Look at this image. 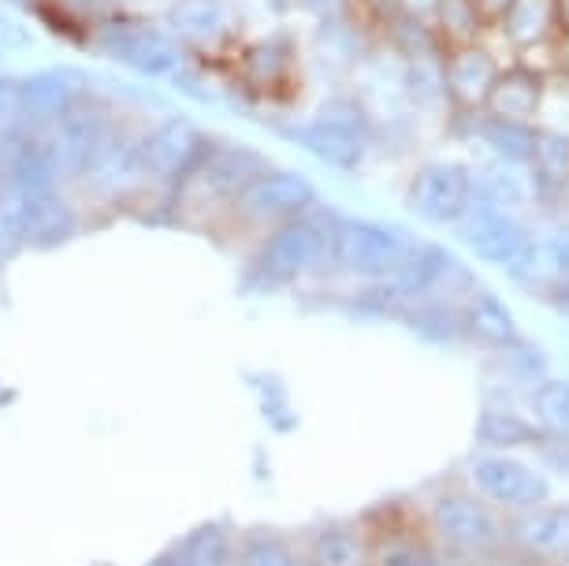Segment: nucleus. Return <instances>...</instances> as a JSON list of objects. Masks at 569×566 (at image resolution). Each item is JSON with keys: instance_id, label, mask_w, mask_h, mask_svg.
I'll use <instances>...</instances> for the list:
<instances>
[{"instance_id": "4", "label": "nucleus", "mask_w": 569, "mask_h": 566, "mask_svg": "<svg viewBox=\"0 0 569 566\" xmlns=\"http://www.w3.org/2000/svg\"><path fill=\"white\" fill-rule=\"evenodd\" d=\"M86 49L142 82H171L190 63V57L157 19L134 12H112L101 23H93Z\"/></svg>"}, {"instance_id": "38", "label": "nucleus", "mask_w": 569, "mask_h": 566, "mask_svg": "<svg viewBox=\"0 0 569 566\" xmlns=\"http://www.w3.org/2000/svg\"><path fill=\"white\" fill-rule=\"evenodd\" d=\"M551 82L569 87V34H555L551 41Z\"/></svg>"}, {"instance_id": "39", "label": "nucleus", "mask_w": 569, "mask_h": 566, "mask_svg": "<svg viewBox=\"0 0 569 566\" xmlns=\"http://www.w3.org/2000/svg\"><path fill=\"white\" fill-rule=\"evenodd\" d=\"M399 16H413V19H432L439 0H391Z\"/></svg>"}, {"instance_id": "43", "label": "nucleus", "mask_w": 569, "mask_h": 566, "mask_svg": "<svg viewBox=\"0 0 569 566\" xmlns=\"http://www.w3.org/2000/svg\"><path fill=\"white\" fill-rule=\"evenodd\" d=\"M295 566H309V563H306V559H298V563H295Z\"/></svg>"}, {"instance_id": "33", "label": "nucleus", "mask_w": 569, "mask_h": 566, "mask_svg": "<svg viewBox=\"0 0 569 566\" xmlns=\"http://www.w3.org/2000/svg\"><path fill=\"white\" fill-rule=\"evenodd\" d=\"M27 131V112L19 101V75L0 71V146Z\"/></svg>"}, {"instance_id": "20", "label": "nucleus", "mask_w": 569, "mask_h": 566, "mask_svg": "<svg viewBox=\"0 0 569 566\" xmlns=\"http://www.w3.org/2000/svg\"><path fill=\"white\" fill-rule=\"evenodd\" d=\"M19 195V190H16ZM23 198V235L27 250H52L63 247L79 231V212H74L68 190H49V195H19Z\"/></svg>"}, {"instance_id": "30", "label": "nucleus", "mask_w": 569, "mask_h": 566, "mask_svg": "<svg viewBox=\"0 0 569 566\" xmlns=\"http://www.w3.org/2000/svg\"><path fill=\"white\" fill-rule=\"evenodd\" d=\"M529 418L551 440H569V380L547 377L529 388Z\"/></svg>"}, {"instance_id": "28", "label": "nucleus", "mask_w": 569, "mask_h": 566, "mask_svg": "<svg viewBox=\"0 0 569 566\" xmlns=\"http://www.w3.org/2000/svg\"><path fill=\"white\" fill-rule=\"evenodd\" d=\"M432 30L443 49H458V46H477V41L488 38V19L480 16L477 0H439L432 12Z\"/></svg>"}, {"instance_id": "1", "label": "nucleus", "mask_w": 569, "mask_h": 566, "mask_svg": "<svg viewBox=\"0 0 569 566\" xmlns=\"http://www.w3.org/2000/svg\"><path fill=\"white\" fill-rule=\"evenodd\" d=\"M272 127L283 142L298 146L302 153H309L325 168L342 176L361 172L369 165V153L376 149V116L353 93L325 98L309 116L279 120Z\"/></svg>"}, {"instance_id": "2", "label": "nucleus", "mask_w": 569, "mask_h": 566, "mask_svg": "<svg viewBox=\"0 0 569 566\" xmlns=\"http://www.w3.org/2000/svg\"><path fill=\"white\" fill-rule=\"evenodd\" d=\"M268 165L272 160L257 146L231 142V138H223V142L212 138L206 157L194 165V172L182 179L168 206L179 220H217L220 212H231L246 183Z\"/></svg>"}, {"instance_id": "14", "label": "nucleus", "mask_w": 569, "mask_h": 566, "mask_svg": "<svg viewBox=\"0 0 569 566\" xmlns=\"http://www.w3.org/2000/svg\"><path fill=\"white\" fill-rule=\"evenodd\" d=\"M450 231L458 235V242L477 261L496 265V269H507V265L532 242L536 228L529 224L525 212H507V209H491V206L472 201L469 212Z\"/></svg>"}, {"instance_id": "23", "label": "nucleus", "mask_w": 569, "mask_h": 566, "mask_svg": "<svg viewBox=\"0 0 569 566\" xmlns=\"http://www.w3.org/2000/svg\"><path fill=\"white\" fill-rule=\"evenodd\" d=\"M477 447L480 451H536V444L543 440V433L536 429L532 418H525L518 410H507V407H485L477 414Z\"/></svg>"}, {"instance_id": "11", "label": "nucleus", "mask_w": 569, "mask_h": 566, "mask_svg": "<svg viewBox=\"0 0 569 566\" xmlns=\"http://www.w3.org/2000/svg\"><path fill=\"white\" fill-rule=\"evenodd\" d=\"M402 201L410 217L432 228H455L472 206V165L469 160H425L406 179Z\"/></svg>"}, {"instance_id": "42", "label": "nucleus", "mask_w": 569, "mask_h": 566, "mask_svg": "<svg viewBox=\"0 0 569 566\" xmlns=\"http://www.w3.org/2000/svg\"><path fill=\"white\" fill-rule=\"evenodd\" d=\"M109 4H112V12H131V8L146 4V0H109Z\"/></svg>"}, {"instance_id": "21", "label": "nucleus", "mask_w": 569, "mask_h": 566, "mask_svg": "<svg viewBox=\"0 0 569 566\" xmlns=\"http://www.w3.org/2000/svg\"><path fill=\"white\" fill-rule=\"evenodd\" d=\"M499 46L510 49V60H518L521 52H529L536 46H547L558 27H555V12L551 0H510V8L502 12V19L488 30Z\"/></svg>"}, {"instance_id": "19", "label": "nucleus", "mask_w": 569, "mask_h": 566, "mask_svg": "<svg viewBox=\"0 0 569 566\" xmlns=\"http://www.w3.org/2000/svg\"><path fill=\"white\" fill-rule=\"evenodd\" d=\"M547 93H551V82H547L543 75H536L532 68H525V63L510 60L507 68L499 71L496 87H491V93H488L485 112L536 123L543 112V105H547Z\"/></svg>"}, {"instance_id": "37", "label": "nucleus", "mask_w": 569, "mask_h": 566, "mask_svg": "<svg viewBox=\"0 0 569 566\" xmlns=\"http://www.w3.org/2000/svg\"><path fill=\"white\" fill-rule=\"evenodd\" d=\"M536 451H540L543 466L551 469V474L569 477V440H551V436H543V440L536 444Z\"/></svg>"}, {"instance_id": "31", "label": "nucleus", "mask_w": 569, "mask_h": 566, "mask_svg": "<svg viewBox=\"0 0 569 566\" xmlns=\"http://www.w3.org/2000/svg\"><path fill=\"white\" fill-rule=\"evenodd\" d=\"M529 168H536V172L547 176V179H555V183L569 187V131L540 123V138H536V160Z\"/></svg>"}, {"instance_id": "9", "label": "nucleus", "mask_w": 569, "mask_h": 566, "mask_svg": "<svg viewBox=\"0 0 569 566\" xmlns=\"http://www.w3.org/2000/svg\"><path fill=\"white\" fill-rule=\"evenodd\" d=\"M157 23L190 60L231 57L242 41V16L231 0H168Z\"/></svg>"}, {"instance_id": "36", "label": "nucleus", "mask_w": 569, "mask_h": 566, "mask_svg": "<svg viewBox=\"0 0 569 566\" xmlns=\"http://www.w3.org/2000/svg\"><path fill=\"white\" fill-rule=\"evenodd\" d=\"M287 16H306V19H328V16H339L350 8V0H283Z\"/></svg>"}, {"instance_id": "13", "label": "nucleus", "mask_w": 569, "mask_h": 566, "mask_svg": "<svg viewBox=\"0 0 569 566\" xmlns=\"http://www.w3.org/2000/svg\"><path fill=\"white\" fill-rule=\"evenodd\" d=\"M469 488L496 510H532L551 499V477L521 455L480 451L469 463Z\"/></svg>"}, {"instance_id": "7", "label": "nucleus", "mask_w": 569, "mask_h": 566, "mask_svg": "<svg viewBox=\"0 0 569 566\" xmlns=\"http://www.w3.org/2000/svg\"><path fill=\"white\" fill-rule=\"evenodd\" d=\"M428 533L461 563H488L507 552V518L472 488H443L428 507Z\"/></svg>"}, {"instance_id": "35", "label": "nucleus", "mask_w": 569, "mask_h": 566, "mask_svg": "<svg viewBox=\"0 0 569 566\" xmlns=\"http://www.w3.org/2000/svg\"><path fill=\"white\" fill-rule=\"evenodd\" d=\"M0 49H4L8 57H12V52L34 49V30H30L19 16H12V8H0Z\"/></svg>"}, {"instance_id": "26", "label": "nucleus", "mask_w": 569, "mask_h": 566, "mask_svg": "<svg viewBox=\"0 0 569 566\" xmlns=\"http://www.w3.org/2000/svg\"><path fill=\"white\" fill-rule=\"evenodd\" d=\"M461 559L447 555L432 537L413 529L388 533L372 544V566H458Z\"/></svg>"}, {"instance_id": "6", "label": "nucleus", "mask_w": 569, "mask_h": 566, "mask_svg": "<svg viewBox=\"0 0 569 566\" xmlns=\"http://www.w3.org/2000/svg\"><path fill=\"white\" fill-rule=\"evenodd\" d=\"M417 235L402 224L372 217H339L331 220V258L328 269L358 284H383L410 258Z\"/></svg>"}, {"instance_id": "10", "label": "nucleus", "mask_w": 569, "mask_h": 566, "mask_svg": "<svg viewBox=\"0 0 569 566\" xmlns=\"http://www.w3.org/2000/svg\"><path fill=\"white\" fill-rule=\"evenodd\" d=\"M320 209V187L298 168H283V165H268L261 168L239 201L231 206V217L242 220L246 228H276V224H287L295 217H306V212Z\"/></svg>"}, {"instance_id": "24", "label": "nucleus", "mask_w": 569, "mask_h": 566, "mask_svg": "<svg viewBox=\"0 0 569 566\" xmlns=\"http://www.w3.org/2000/svg\"><path fill=\"white\" fill-rule=\"evenodd\" d=\"M309 566H372V544L353 522H325L309 540Z\"/></svg>"}, {"instance_id": "27", "label": "nucleus", "mask_w": 569, "mask_h": 566, "mask_svg": "<svg viewBox=\"0 0 569 566\" xmlns=\"http://www.w3.org/2000/svg\"><path fill=\"white\" fill-rule=\"evenodd\" d=\"M399 320H406L410 332L421 336L425 344H439V347L466 344V339H461L458 302H450V298H421V302H410L402 309Z\"/></svg>"}, {"instance_id": "3", "label": "nucleus", "mask_w": 569, "mask_h": 566, "mask_svg": "<svg viewBox=\"0 0 569 566\" xmlns=\"http://www.w3.org/2000/svg\"><path fill=\"white\" fill-rule=\"evenodd\" d=\"M331 220L336 212L313 209L306 217H295L287 224H276L261 235L253 247L250 272L257 287L264 291H279V287L306 284L309 276L328 272L331 258Z\"/></svg>"}, {"instance_id": "18", "label": "nucleus", "mask_w": 569, "mask_h": 566, "mask_svg": "<svg viewBox=\"0 0 569 566\" xmlns=\"http://www.w3.org/2000/svg\"><path fill=\"white\" fill-rule=\"evenodd\" d=\"M458 314H461V339L491 350V355L521 336L510 306L502 302L496 291H488V287H480V284L458 302Z\"/></svg>"}, {"instance_id": "12", "label": "nucleus", "mask_w": 569, "mask_h": 566, "mask_svg": "<svg viewBox=\"0 0 569 566\" xmlns=\"http://www.w3.org/2000/svg\"><path fill=\"white\" fill-rule=\"evenodd\" d=\"M298 60L302 49L291 30H268L234 46L231 71L250 101H279L298 82Z\"/></svg>"}, {"instance_id": "34", "label": "nucleus", "mask_w": 569, "mask_h": 566, "mask_svg": "<svg viewBox=\"0 0 569 566\" xmlns=\"http://www.w3.org/2000/svg\"><path fill=\"white\" fill-rule=\"evenodd\" d=\"M298 555L291 552V544L279 537H253L250 544L239 548V563L234 566H295Z\"/></svg>"}, {"instance_id": "25", "label": "nucleus", "mask_w": 569, "mask_h": 566, "mask_svg": "<svg viewBox=\"0 0 569 566\" xmlns=\"http://www.w3.org/2000/svg\"><path fill=\"white\" fill-rule=\"evenodd\" d=\"M472 201L507 212H525L529 206V183H525L521 168L499 165V160H485L472 165Z\"/></svg>"}, {"instance_id": "5", "label": "nucleus", "mask_w": 569, "mask_h": 566, "mask_svg": "<svg viewBox=\"0 0 569 566\" xmlns=\"http://www.w3.org/2000/svg\"><path fill=\"white\" fill-rule=\"evenodd\" d=\"M127 120L123 105L109 98L101 87H93L90 93L74 98L68 109L57 116V123L49 127V138L57 146L63 179L74 187H82L86 179L98 172V165L109 153L116 131Z\"/></svg>"}, {"instance_id": "8", "label": "nucleus", "mask_w": 569, "mask_h": 566, "mask_svg": "<svg viewBox=\"0 0 569 566\" xmlns=\"http://www.w3.org/2000/svg\"><path fill=\"white\" fill-rule=\"evenodd\" d=\"M212 146V135L187 112H164L142 127V172L149 190H164L168 201L179 183Z\"/></svg>"}, {"instance_id": "17", "label": "nucleus", "mask_w": 569, "mask_h": 566, "mask_svg": "<svg viewBox=\"0 0 569 566\" xmlns=\"http://www.w3.org/2000/svg\"><path fill=\"white\" fill-rule=\"evenodd\" d=\"M510 60L499 57V49L491 41H477V46H458L443 49L439 71H443V90L450 109H466V112H485V101L491 87H496L499 71Z\"/></svg>"}, {"instance_id": "16", "label": "nucleus", "mask_w": 569, "mask_h": 566, "mask_svg": "<svg viewBox=\"0 0 569 566\" xmlns=\"http://www.w3.org/2000/svg\"><path fill=\"white\" fill-rule=\"evenodd\" d=\"M93 82L90 71L74 68V63H49V68H34L19 75V101L27 112V131L49 135V127L57 123V116L68 109L74 98L90 93Z\"/></svg>"}, {"instance_id": "32", "label": "nucleus", "mask_w": 569, "mask_h": 566, "mask_svg": "<svg viewBox=\"0 0 569 566\" xmlns=\"http://www.w3.org/2000/svg\"><path fill=\"white\" fill-rule=\"evenodd\" d=\"M187 566H234L239 563V548L228 540V533L220 526H206L190 540V552L179 555Z\"/></svg>"}, {"instance_id": "40", "label": "nucleus", "mask_w": 569, "mask_h": 566, "mask_svg": "<svg viewBox=\"0 0 569 566\" xmlns=\"http://www.w3.org/2000/svg\"><path fill=\"white\" fill-rule=\"evenodd\" d=\"M477 8H480V16L488 19V27H496L502 19V12L510 8V0H477Z\"/></svg>"}, {"instance_id": "22", "label": "nucleus", "mask_w": 569, "mask_h": 566, "mask_svg": "<svg viewBox=\"0 0 569 566\" xmlns=\"http://www.w3.org/2000/svg\"><path fill=\"white\" fill-rule=\"evenodd\" d=\"M536 138H540V123L510 120V116H491V112H480L477 120V142L488 149L491 160L521 168V172L536 160Z\"/></svg>"}, {"instance_id": "15", "label": "nucleus", "mask_w": 569, "mask_h": 566, "mask_svg": "<svg viewBox=\"0 0 569 566\" xmlns=\"http://www.w3.org/2000/svg\"><path fill=\"white\" fill-rule=\"evenodd\" d=\"M507 552L525 566H569V504L521 510L507 522Z\"/></svg>"}, {"instance_id": "29", "label": "nucleus", "mask_w": 569, "mask_h": 566, "mask_svg": "<svg viewBox=\"0 0 569 566\" xmlns=\"http://www.w3.org/2000/svg\"><path fill=\"white\" fill-rule=\"evenodd\" d=\"M496 369L499 377L513 384V388H536L540 380L551 377V358H547V350L536 344L529 336H518L513 344H507L502 350H496Z\"/></svg>"}, {"instance_id": "41", "label": "nucleus", "mask_w": 569, "mask_h": 566, "mask_svg": "<svg viewBox=\"0 0 569 566\" xmlns=\"http://www.w3.org/2000/svg\"><path fill=\"white\" fill-rule=\"evenodd\" d=\"M551 12H555L558 34H569V0H551Z\"/></svg>"}]
</instances>
